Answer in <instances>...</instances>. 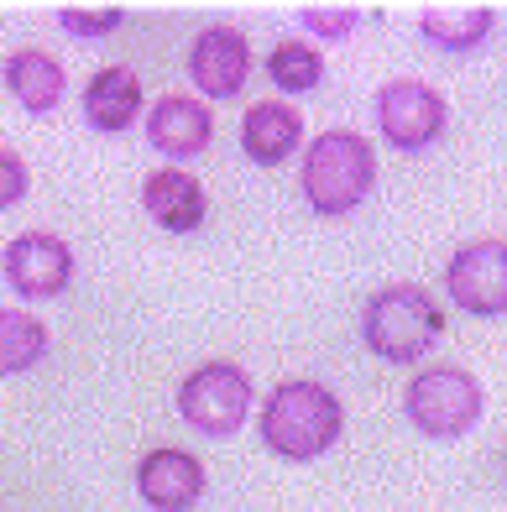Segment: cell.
Segmentation results:
<instances>
[{
	"instance_id": "7a4b0ae2",
	"label": "cell",
	"mask_w": 507,
	"mask_h": 512,
	"mask_svg": "<svg viewBox=\"0 0 507 512\" xmlns=\"http://www.w3.org/2000/svg\"><path fill=\"white\" fill-rule=\"evenodd\" d=\"M361 340L387 366H413L445 340V309L424 283H382L361 304Z\"/></svg>"
},
{
	"instance_id": "ffe728a7",
	"label": "cell",
	"mask_w": 507,
	"mask_h": 512,
	"mask_svg": "<svg viewBox=\"0 0 507 512\" xmlns=\"http://www.w3.org/2000/svg\"><path fill=\"white\" fill-rule=\"evenodd\" d=\"M298 21H304L314 37H351L361 11L356 6H304V11H298Z\"/></svg>"
},
{
	"instance_id": "30bf717a",
	"label": "cell",
	"mask_w": 507,
	"mask_h": 512,
	"mask_svg": "<svg viewBox=\"0 0 507 512\" xmlns=\"http://www.w3.org/2000/svg\"><path fill=\"white\" fill-rule=\"evenodd\" d=\"M204 486H210L204 460L183 445H157L136 460V497L152 512H189V507H199Z\"/></svg>"
},
{
	"instance_id": "7c38bea8",
	"label": "cell",
	"mask_w": 507,
	"mask_h": 512,
	"mask_svg": "<svg viewBox=\"0 0 507 512\" xmlns=\"http://www.w3.org/2000/svg\"><path fill=\"white\" fill-rule=\"evenodd\" d=\"M142 209L168 236H194L210 220V194L189 168H157L142 178Z\"/></svg>"
},
{
	"instance_id": "5b68a950",
	"label": "cell",
	"mask_w": 507,
	"mask_h": 512,
	"mask_svg": "<svg viewBox=\"0 0 507 512\" xmlns=\"http://www.w3.org/2000/svg\"><path fill=\"white\" fill-rule=\"evenodd\" d=\"M251 371L236 361H204L178 382V418L204 439H230L251 418Z\"/></svg>"
},
{
	"instance_id": "5bb4252c",
	"label": "cell",
	"mask_w": 507,
	"mask_h": 512,
	"mask_svg": "<svg viewBox=\"0 0 507 512\" xmlns=\"http://www.w3.org/2000/svg\"><path fill=\"white\" fill-rule=\"evenodd\" d=\"M304 147V115L288 100H257L241 115V152L257 162V168H278Z\"/></svg>"
},
{
	"instance_id": "277c9868",
	"label": "cell",
	"mask_w": 507,
	"mask_h": 512,
	"mask_svg": "<svg viewBox=\"0 0 507 512\" xmlns=\"http://www.w3.org/2000/svg\"><path fill=\"white\" fill-rule=\"evenodd\" d=\"M481 408H487V392H481L476 371L466 366H450V361H434L419 366V377L403 387V413L408 424L419 429L424 439H460L481 424Z\"/></svg>"
},
{
	"instance_id": "2e32d148",
	"label": "cell",
	"mask_w": 507,
	"mask_h": 512,
	"mask_svg": "<svg viewBox=\"0 0 507 512\" xmlns=\"http://www.w3.org/2000/svg\"><path fill=\"white\" fill-rule=\"evenodd\" d=\"M419 32L429 48H440V53H476L481 42H487L497 32V11L492 6H424L419 11Z\"/></svg>"
},
{
	"instance_id": "6da1fadb",
	"label": "cell",
	"mask_w": 507,
	"mask_h": 512,
	"mask_svg": "<svg viewBox=\"0 0 507 512\" xmlns=\"http://www.w3.org/2000/svg\"><path fill=\"white\" fill-rule=\"evenodd\" d=\"M345 434V403L340 392L314 382V377H288L262 398L257 413V439L293 465H309L319 455H330Z\"/></svg>"
},
{
	"instance_id": "4fadbf2b",
	"label": "cell",
	"mask_w": 507,
	"mask_h": 512,
	"mask_svg": "<svg viewBox=\"0 0 507 512\" xmlns=\"http://www.w3.org/2000/svg\"><path fill=\"white\" fill-rule=\"evenodd\" d=\"M142 115V79L126 63H105L84 84V126L95 136H121Z\"/></svg>"
},
{
	"instance_id": "9c48e42d",
	"label": "cell",
	"mask_w": 507,
	"mask_h": 512,
	"mask_svg": "<svg viewBox=\"0 0 507 512\" xmlns=\"http://www.w3.org/2000/svg\"><path fill=\"white\" fill-rule=\"evenodd\" d=\"M189 79L204 100H236L251 79V42L241 27L215 21L189 42Z\"/></svg>"
},
{
	"instance_id": "3957f363",
	"label": "cell",
	"mask_w": 507,
	"mask_h": 512,
	"mask_svg": "<svg viewBox=\"0 0 507 512\" xmlns=\"http://www.w3.org/2000/svg\"><path fill=\"white\" fill-rule=\"evenodd\" d=\"M298 189H304L309 209L325 220H340L361 209L377 189V147L361 131H319L304 147L298 162Z\"/></svg>"
},
{
	"instance_id": "9a60e30c",
	"label": "cell",
	"mask_w": 507,
	"mask_h": 512,
	"mask_svg": "<svg viewBox=\"0 0 507 512\" xmlns=\"http://www.w3.org/2000/svg\"><path fill=\"white\" fill-rule=\"evenodd\" d=\"M0 79H6L11 100L21 110H32V115H53L63 105V89H68L63 63L53 53H42V48H16L6 58V68H0Z\"/></svg>"
},
{
	"instance_id": "44dd1931",
	"label": "cell",
	"mask_w": 507,
	"mask_h": 512,
	"mask_svg": "<svg viewBox=\"0 0 507 512\" xmlns=\"http://www.w3.org/2000/svg\"><path fill=\"white\" fill-rule=\"evenodd\" d=\"M32 189V173H27V157L16 147H0V209H16Z\"/></svg>"
},
{
	"instance_id": "8fae6325",
	"label": "cell",
	"mask_w": 507,
	"mask_h": 512,
	"mask_svg": "<svg viewBox=\"0 0 507 512\" xmlns=\"http://www.w3.org/2000/svg\"><path fill=\"white\" fill-rule=\"evenodd\" d=\"M215 142V110L199 95H163L147 110V147L163 152L168 162H189L210 152Z\"/></svg>"
},
{
	"instance_id": "ba28073f",
	"label": "cell",
	"mask_w": 507,
	"mask_h": 512,
	"mask_svg": "<svg viewBox=\"0 0 507 512\" xmlns=\"http://www.w3.org/2000/svg\"><path fill=\"white\" fill-rule=\"evenodd\" d=\"M0 272H6L16 298L48 304V298H58L74 283V246L63 236H53V230H21V236L6 241V251H0Z\"/></svg>"
},
{
	"instance_id": "d6986e66",
	"label": "cell",
	"mask_w": 507,
	"mask_h": 512,
	"mask_svg": "<svg viewBox=\"0 0 507 512\" xmlns=\"http://www.w3.org/2000/svg\"><path fill=\"white\" fill-rule=\"evenodd\" d=\"M126 21L121 6H100V11H84V6H58V27L74 32V37H110L115 27Z\"/></svg>"
},
{
	"instance_id": "8992f818",
	"label": "cell",
	"mask_w": 507,
	"mask_h": 512,
	"mask_svg": "<svg viewBox=\"0 0 507 512\" xmlns=\"http://www.w3.org/2000/svg\"><path fill=\"white\" fill-rule=\"evenodd\" d=\"M377 131H382V142L387 147H398V152H429L434 142L445 136L450 126V105L445 95L434 84L424 79H387L377 89Z\"/></svg>"
},
{
	"instance_id": "ac0fdd59",
	"label": "cell",
	"mask_w": 507,
	"mask_h": 512,
	"mask_svg": "<svg viewBox=\"0 0 507 512\" xmlns=\"http://www.w3.org/2000/svg\"><path fill=\"white\" fill-rule=\"evenodd\" d=\"M267 79L283 89V95H309V89L325 84V58H319V48H309V42H278V48L267 53Z\"/></svg>"
},
{
	"instance_id": "52a82bcc",
	"label": "cell",
	"mask_w": 507,
	"mask_h": 512,
	"mask_svg": "<svg viewBox=\"0 0 507 512\" xmlns=\"http://www.w3.org/2000/svg\"><path fill=\"white\" fill-rule=\"evenodd\" d=\"M445 288L471 319H507V241L476 236L445 262Z\"/></svg>"
},
{
	"instance_id": "e0dca14e",
	"label": "cell",
	"mask_w": 507,
	"mask_h": 512,
	"mask_svg": "<svg viewBox=\"0 0 507 512\" xmlns=\"http://www.w3.org/2000/svg\"><path fill=\"white\" fill-rule=\"evenodd\" d=\"M53 351L48 324L27 309H0V377H21Z\"/></svg>"
}]
</instances>
